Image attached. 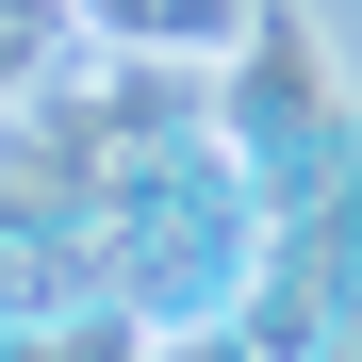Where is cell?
Segmentation results:
<instances>
[{
  "mask_svg": "<svg viewBox=\"0 0 362 362\" xmlns=\"http://www.w3.org/2000/svg\"><path fill=\"white\" fill-rule=\"evenodd\" d=\"M264 0H99V33H132V49H165V33H247Z\"/></svg>",
  "mask_w": 362,
  "mask_h": 362,
  "instance_id": "6da1fadb",
  "label": "cell"
}]
</instances>
